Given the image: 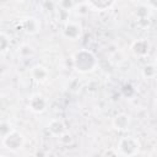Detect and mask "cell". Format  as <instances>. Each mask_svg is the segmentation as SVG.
<instances>
[{"instance_id":"cell-8","label":"cell","mask_w":157,"mask_h":157,"mask_svg":"<svg viewBox=\"0 0 157 157\" xmlns=\"http://www.w3.org/2000/svg\"><path fill=\"white\" fill-rule=\"evenodd\" d=\"M129 124H130V119H129V115L126 114H119L113 120V125L118 130H126Z\"/></svg>"},{"instance_id":"cell-12","label":"cell","mask_w":157,"mask_h":157,"mask_svg":"<svg viewBox=\"0 0 157 157\" xmlns=\"http://www.w3.org/2000/svg\"><path fill=\"white\" fill-rule=\"evenodd\" d=\"M10 131H11V128H10L9 124H6V123H0V136L5 137Z\"/></svg>"},{"instance_id":"cell-10","label":"cell","mask_w":157,"mask_h":157,"mask_svg":"<svg viewBox=\"0 0 157 157\" xmlns=\"http://www.w3.org/2000/svg\"><path fill=\"white\" fill-rule=\"evenodd\" d=\"M49 129H50V131H52L53 134H55V135L61 134V132H63V130H64L63 124H61L59 120H54V121H52V123H50V125H49Z\"/></svg>"},{"instance_id":"cell-4","label":"cell","mask_w":157,"mask_h":157,"mask_svg":"<svg viewBox=\"0 0 157 157\" xmlns=\"http://www.w3.org/2000/svg\"><path fill=\"white\" fill-rule=\"evenodd\" d=\"M45 105H47V101L44 99L43 96H39V94H34L33 97H31L29 99V108L36 112V113H40L45 109Z\"/></svg>"},{"instance_id":"cell-5","label":"cell","mask_w":157,"mask_h":157,"mask_svg":"<svg viewBox=\"0 0 157 157\" xmlns=\"http://www.w3.org/2000/svg\"><path fill=\"white\" fill-rule=\"evenodd\" d=\"M81 33V29H80V26L74 23V22H69L65 25V28H64V36L69 39H76Z\"/></svg>"},{"instance_id":"cell-13","label":"cell","mask_w":157,"mask_h":157,"mask_svg":"<svg viewBox=\"0 0 157 157\" xmlns=\"http://www.w3.org/2000/svg\"><path fill=\"white\" fill-rule=\"evenodd\" d=\"M0 157H2V156H0Z\"/></svg>"},{"instance_id":"cell-3","label":"cell","mask_w":157,"mask_h":157,"mask_svg":"<svg viewBox=\"0 0 157 157\" xmlns=\"http://www.w3.org/2000/svg\"><path fill=\"white\" fill-rule=\"evenodd\" d=\"M2 142H4V146L9 150H18L22 144H23V137L20 132L15 131V130H11L5 137H2Z\"/></svg>"},{"instance_id":"cell-1","label":"cell","mask_w":157,"mask_h":157,"mask_svg":"<svg viewBox=\"0 0 157 157\" xmlns=\"http://www.w3.org/2000/svg\"><path fill=\"white\" fill-rule=\"evenodd\" d=\"M74 65L77 71L87 72V71H91L96 66V58L88 50H80L76 53L74 58Z\"/></svg>"},{"instance_id":"cell-9","label":"cell","mask_w":157,"mask_h":157,"mask_svg":"<svg viewBox=\"0 0 157 157\" xmlns=\"http://www.w3.org/2000/svg\"><path fill=\"white\" fill-rule=\"evenodd\" d=\"M32 75H33V77H34L36 80L43 81V80H45V77H47L48 71H47L43 66H36V67H33V70H32Z\"/></svg>"},{"instance_id":"cell-6","label":"cell","mask_w":157,"mask_h":157,"mask_svg":"<svg viewBox=\"0 0 157 157\" xmlns=\"http://www.w3.org/2000/svg\"><path fill=\"white\" fill-rule=\"evenodd\" d=\"M22 27L27 33H36L39 29V23L34 17H26L22 20Z\"/></svg>"},{"instance_id":"cell-11","label":"cell","mask_w":157,"mask_h":157,"mask_svg":"<svg viewBox=\"0 0 157 157\" xmlns=\"http://www.w3.org/2000/svg\"><path fill=\"white\" fill-rule=\"evenodd\" d=\"M9 45H10V40H9V38H7L4 33H0V53L6 52L7 48H9Z\"/></svg>"},{"instance_id":"cell-2","label":"cell","mask_w":157,"mask_h":157,"mask_svg":"<svg viewBox=\"0 0 157 157\" xmlns=\"http://www.w3.org/2000/svg\"><path fill=\"white\" fill-rule=\"evenodd\" d=\"M118 150L125 156H132L139 152V141L134 137H124L120 140Z\"/></svg>"},{"instance_id":"cell-7","label":"cell","mask_w":157,"mask_h":157,"mask_svg":"<svg viewBox=\"0 0 157 157\" xmlns=\"http://www.w3.org/2000/svg\"><path fill=\"white\" fill-rule=\"evenodd\" d=\"M115 2L114 1H105V0H99V1H87L86 5L94 11H104L110 9Z\"/></svg>"}]
</instances>
